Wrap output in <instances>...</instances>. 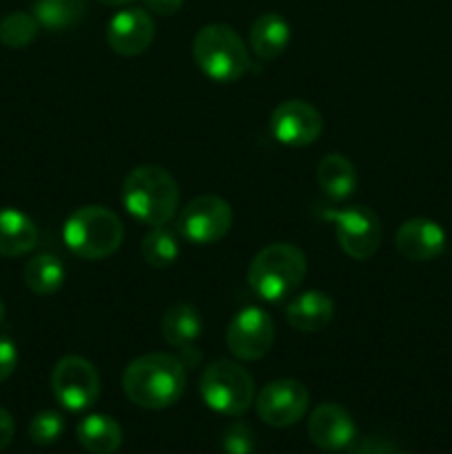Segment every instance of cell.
<instances>
[{
  "label": "cell",
  "mask_w": 452,
  "mask_h": 454,
  "mask_svg": "<svg viewBox=\"0 0 452 454\" xmlns=\"http://www.w3.org/2000/svg\"><path fill=\"white\" fill-rule=\"evenodd\" d=\"M87 13V0H35L34 16L49 31H65L78 25Z\"/></svg>",
  "instance_id": "23"
},
{
  "label": "cell",
  "mask_w": 452,
  "mask_h": 454,
  "mask_svg": "<svg viewBox=\"0 0 452 454\" xmlns=\"http://www.w3.org/2000/svg\"><path fill=\"white\" fill-rule=\"evenodd\" d=\"M38 244V229L34 220L18 208H0V255L20 257Z\"/></svg>",
  "instance_id": "18"
},
{
  "label": "cell",
  "mask_w": 452,
  "mask_h": 454,
  "mask_svg": "<svg viewBox=\"0 0 452 454\" xmlns=\"http://www.w3.org/2000/svg\"><path fill=\"white\" fill-rule=\"evenodd\" d=\"M202 402L217 415L239 417L251 408L255 399V381L251 372L238 362L217 359L204 368L199 377Z\"/></svg>",
  "instance_id": "6"
},
{
  "label": "cell",
  "mask_w": 452,
  "mask_h": 454,
  "mask_svg": "<svg viewBox=\"0 0 452 454\" xmlns=\"http://www.w3.org/2000/svg\"><path fill=\"white\" fill-rule=\"evenodd\" d=\"M65 433V419L56 411H40L29 421V437L38 446H51Z\"/></svg>",
  "instance_id": "26"
},
{
  "label": "cell",
  "mask_w": 452,
  "mask_h": 454,
  "mask_svg": "<svg viewBox=\"0 0 452 454\" xmlns=\"http://www.w3.org/2000/svg\"><path fill=\"white\" fill-rule=\"evenodd\" d=\"M100 388L96 366L78 355L62 357L51 372L53 397L69 412L89 411L100 397Z\"/></svg>",
  "instance_id": "7"
},
{
  "label": "cell",
  "mask_w": 452,
  "mask_h": 454,
  "mask_svg": "<svg viewBox=\"0 0 452 454\" xmlns=\"http://www.w3.org/2000/svg\"><path fill=\"white\" fill-rule=\"evenodd\" d=\"M4 322V304H3V300H0V324Z\"/></svg>",
  "instance_id": "32"
},
{
  "label": "cell",
  "mask_w": 452,
  "mask_h": 454,
  "mask_svg": "<svg viewBox=\"0 0 452 454\" xmlns=\"http://www.w3.org/2000/svg\"><path fill=\"white\" fill-rule=\"evenodd\" d=\"M18 368V346L7 335H0V381L9 380Z\"/></svg>",
  "instance_id": "28"
},
{
  "label": "cell",
  "mask_w": 452,
  "mask_h": 454,
  "mask_svg": "<svg viewBox=\"0 0 452 454\" xmlns=\"http://www.w3.org/2000/svg\"><path fill=\"white\" fill-rule=\"evenodd\" d=\"M155 38V22L146 9H122L106 27V43L118 56L136 58L151 47Z\"/></svg>",
  "instance_id": "13"
},
{
  "label": "cell",
  "mask_w": 452,
  "mask_h": 454,
  "mask_svg": "<svg viewBox=\"0 0 452 454\" xmlns=\"http://www.w3.org/2000/svg\"><path fill=\"white\" fill-rule=\"evenodd\" d=\"M144 4L149 12L158 13V16H173L180 12L184 0H144Z\"/></svg>",
  "instance_id": "30"
},
{
  "label": "cell",
  "mask_w": 452,
  "mask_h": 454,
  "mask_svg": "<svg viewBox=\"0 0 452 454\" xmlns=\"http://www.w3.org/2000/svg\"><path fill=\"white\" fill-rule=\"evenodd\" d=\"M66 248L75 257L87 262L106 260L113 255L124 239V226L111 208L89 204L66 217L62 226Z\"/></svg>",
  "instance_id": "4"
},
{
  "label": "cell",
  "mask_w": 452,
  "mask_h": 454,
  "mask_svg": "<svg viewBox=\"0 0 452 454\" xmlns=\"http://www.w3.org/2000/svg\"><path fill=\"white\" fill-rule=\"evenodd\" d=\"M129 402L144 411H164L180 402L186 390V368L177 355L149 353L133 359L122 375Z\"/></svg>",
  "instance_id": "1"
},
{
  "label": "cell",
  "mask_w": 452,
  "mask_h": 454,
  "mask_svg": "<svg viewBox=\"0 0 452 454\" xmlns=\"http://www.w3.org/2000/svg\"><path fill=\"white\" fill-rule=\"evenodd\" d=\"M193 60L207 78L220 84H230L248 71V58L244 40L229 25H207L193 38Z\"/></svg>",
  "instance_id": "5"
},
{
  "label": "cell",
  "mask_w": 452,
  "mask_h": 454,
  "mask_svg": "<svg viewBox=\"0 0 452 454\" xmlns=\"http://www.w3.org/2000/svg\"><path fill=\"white\" fill-rule=\"evenodd\" d=\"M160 331L171 348H191L202 335V315L191 304H173L164 310Z\"/></svg>",
  "instance_id": "20"
},
{
  "label": "cell",
  "mask_w": 452,
  "mask_h": 454,
  "mask_svg": "<svg viewBox=\"0 0 452 454\" xmlns=\"http://www.w3.org/2000/svg\"><path fill=\"white\" fill-rule=\"evenodd\" d=\"M233 226V208L217 195H199L182 208L177 217V233L186 242L208 247L226 238Z\"/></svg>",
  "instance_id": "8"
},
{
  "label": "cell",
  "mask_w": 452,
  "mask_h": 454,
  "mask_svg": "<svg viewBox=\"0 0 452 454\" xmlns=\"http://www.w3.org/2000/svg\"><path fill=\"white\" fill-rule=\"evenodd\" d=\"M120 198L133 220L153 229L168 224L175 217L180 189L167 168L142 164L124 177Z\"/></svg>",
  "instance_id": "2"
},
{
  "label": "cell",
  "mask_w": 452,
  "mask_h": 454,
  "mask_svg": "<svg viewBox=\"0 0 452 454\" xmlns=\"http://www.w3.org/2000/svg\"><path fill=\"white\" fill-rule=\"evenodd\" d=\"M308 388L297 380L269 381L255 397L257 417L270 428H291L306 415Z\"/></svg>",
  "instance_id": "11"
},
{
  "label": "cell",
  "mask_w": 452,
  "mask_h": 454,
  "mask_svg": "<svg viewBox=\"0 0 452 454\" xmlns=\"http://www.w3.org/2000/svg\"><path fill=\"white\" fill-rule=\"evenodd\" d=\"M275 344V324L260 306L238 310L226 326V346L230 355L242 362H257L266 357Z\"/></svg>",
  "instance_id": "10"
},
{
  "label": "cell",
  "mask_w": 452,
  "mask_h": 454,
  "mask_svg": "<svg viewBox=\"0 0 452 454\" xmlns=\"http://www.w3.org/2000/svg\"><path fill=\"white\" fill-rule=\"evenodd\" d=\"M308 437L326 452L346 450L357 437V426L339 403H319L308 417Z\"/></svg>",
  "instance_id": "14"
},
{
  "label": "cell",
  "mask_w": 452,
  "mask_h": 454,
  "mask_svg": "<svg viewBox=\"0 0 452 454\" xmlns=\"http://www.w3.org/2000/svg\"><path fill=\"white\" fill-rule=\"evenodd\" d=\"M315 180L326 198L341 202V200H348L357 189V168L346 155L328 153L317 162Z\"/></svg>",
  "instance_id": "19"
},
{
  "label": "cell",
  "mask_w": 452,
  "mask_h": 454,
  "mask_svg": "<svg viewBox=\"0 0 452 454\" xmlns=\"http://www.w3.org/2000/svg\"><path fill=\"white\" fill-rule=\"evenodd\" d=\"M248 43L261 60H275L282 56L291 44V25L282 13L266 12L255 18L248 34Z\"/></svg>",
  "instance_id": "17"
},
{
  "label": "cell",
  "mask_w": 452,
  "mask_h": 454,
  "mask_svg": "<svg viewBox=\"0 0 452 454\" xmlns=\"http://www.w3.org/2000/svg\"><path fill=\"white\" fill-rule=\"evenodd\" d=\"M13 434H16V424H13V417L9 415V411H4L0 406V452L13 442Z\"/></svg>",
  "instance_id": "29"
},
{
  "label": "cell",
  "mask_w": 452,
  "mask_h": 454,
  "mask_svg": "<svg viewBox=\"0 0 452 454\" xmlns=\"http://www.w3.org/2000/svg\"><path fill=\"white\" fill-rule=\"evenodd\" d=\"M38 20L34 13L13 12L0 20V43L9 49H22L38 35Z\"/></svg>",
  "instance_id": "25"
},
{
  "label": "cell",
  "mask_w": 452,
  "mask_h": 454,
  "mask_svg": "<svg viewBox=\"0 0 452 454\" xmlns=\"http://www.w3.org/2000/svg\"><path fill=\"white\" fill-rule=\"evenodd\" d=\"M306 255L300 247L288 242L269 244L253 257L248 266V286L264 301L277 304L288 300L304 284Z\"/></svg>",
  "instance_id": "3"
},
{
  "label": "cell",
  "mask_w": 452,
  "mask_h": 454,
  "mask_svg": "<svg viewBox=\"0 0 452 454\" xmlns=\"http://www.w3.org/2000/svg\"><path fill=\"white\" fill-rule=\"evenodd\" d=\"M65 266L56 255H35L27 262L25 266V284L34 295L47 297L53 295L65 284Z\"/></svg>",
  "instance_id": "22"
},
{
  "label": "cell",
  "mask_w": 452,
  "mask_h": 454,
  "mask_svg": "<svg viewBox=\"0 0 452 454\" xmlns=\"http://www.w3.org/2000/svg\"><path fill=\"white\" fill-rule=\"evenodd\" d=\"M78 442L89 454H113L122 446V426L109 415H87L78 424Z\"/></svg>",
  "instance_id": "21"
},
{
  "label": "cell",
  "mask_w": 452,
  "mask_h": 454,
  "mask_svg": "<svg viewBox=\"0 0 452 454\" xmlns=\"http://www.w3.org/2000/svg\"><path fill=\"white\" fill-rule=\"evenodd\" d=\"M222 448L226 454H253L255 452V434L246 424H233L222 437Z\"/></svg>",
  "instance_id": "27"
},
{
  "label": "cell",
  "mask_w": 452,
  "mask_h": 454,
  "mask_svg": "<svg viewBox=\"0 0 452 454\" xmlns=\"http://www.w3.org/2000/svg\"><path fill=\"white\" fill-rule=\"evenodd\" d=\"M142 257L151 269H168L180 257V233L164 226H153L142 239Z\"/></svg>",
  "instance_id": "24"
},
{
  "label": "cell",
  "mask_w": 452,
  "mask_h": 454,
  "mask_svg": "<svg viewBox=\"0 0 452 454\" xmlns=\"http://www.w3.org/2000/svg\"><path fill=\"white\" fill-rule=\"evenodd\" d=\"M326 217L335 224L337 242L348 257L362 262L379 251L384 231H381V222L372 208L353 204L341 211L326 213Z\"/></svg>",
  "instance_id": "9"
},
{
  "label": "cell",
  "mask_w": 452,
  "mask_h": 454,
  "mask_svg": "<svg viewBox=\"0 0 452 454\" xmlns=\"http://www.w3.org/2000/svg\"><path fill=\"white\" fill-rule=\"evenodd\" d=\"M335 317V301L322 291H306L286 306V322L300 333H319Z\"/></svg>",
  "instance_id": "16"
},
{
  "label": "cell",
  "mask_w": 452,
  "mask_h": 454,
  "mask_svg": "<svg viewBox=\"0 0 452 454\" xmlns=\"http://www.w3.org/2000/svg\"><path fill=\"white\" fill-rule=\"evenodd\" d=\"M323 118L313 105L304 100H286L275 106L270 115V133L275 140L291 149H304L319 140Z\"/></svg>",
  "instance_id": "12"
},
{
  "label": "cell",
  "mask_w": 452,
  "mask_h": 454,
  "mask_svg": "<svg viewBox=\"0 0 452 454\" xmlns=\"http://www.w3.org/2000/svg\"><path fill=\"white\" fill-rule=\"evenodd\" d=\"M446 231L439 222L428 217H412L399 226L394 247L399 255L410 262H430L446 251Z\"/></svg>",
  "instance_id": "15"
},
{
  "label": "cell",
  "mask_w": 452,
  "mask_h": 454,
  "mask_svg": "<svg viewBox=\"0 0 452 454\" xmlns=\"http://www.w3.org/2000/svg\"><path fill=\"white\" fill-rule=\"evenodd\" d=\"M100 3L109 4V7H122V4H129V3H133V0H100Z\"/></svg>",
  "instance_id": "31"
}]
</instances>
